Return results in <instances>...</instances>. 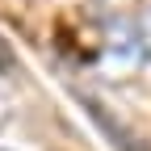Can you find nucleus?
I'll return each mask as SVG.
<instances>
[{
	"label": "nucleus",
	"instance_id": "obj_1",
	"mask_svg": "<svg viewBox=\"0 0 151 151\" xmlns=\"http://www.w3.org/2000/svg\"><path fill=\"white\" fill-rule=\"evenodd\" d=\"M80 105H88V113H92V118H97V126H105V139L113 143V147H122V151H147L134 134H130V130L118 122V118H113V113L105 109V105H97V101H92V97H80Z\"/></svg>",
	"mask_w": 151,
	"mask_h": 151
},
{
	"label": "nucleus",
	"instance_id": "obj_3",
	"mask_svg": "<svg viewBox=\"0 0 151 151\" xmlns=\"http://www.w3.org/2000/svg\"><path fill=\"white\" fill-rule=\"evenodd\" d=\"M17 71V55H13V46L0 38V76H13Z\"/></svg>",
	"mask_w": 151,
	"mask_h": 151
},
{
	"label": "nucleus",
	"instance_id": "obj_2",
	"mask_svg": "<svg viewBox=\"0 0 151 151\" xmlns=\"http://www.w3.org/2000/svg\"><path fill=\"white\" fill-rule=\"evenodd\" d=\"M134 38H139V55H147V59H151V13H143V17H139Z\"/></svg>",
	"mask_w": 151,
	"mask_h": 151
}]
</instances>
